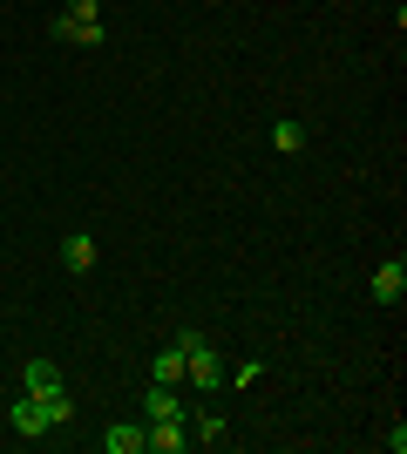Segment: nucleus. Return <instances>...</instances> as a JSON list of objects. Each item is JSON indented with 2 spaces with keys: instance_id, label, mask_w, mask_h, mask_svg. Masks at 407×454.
Returning <instances> with one entry per match:
<instances>
[{
  "instance_id": "8",
  "label": "nucleus",
  "mask_w": 407,
  "mask_h": 454,
  "mask_svg": "<svg viewBox=\"0 0 407 454\" xmlns=\"http://www.w3.org/2000/svg\"><path fill=\"white\" fill-rule=\"evenodd\" d=\"M271 150L299 156V150H306V122H299V115H278V122H271Z\"/></svg>"
},
{
  "instance_id": "6",
  "label": "nucleus",
  "mask_w": 407,
  "mask_h": 454,
  "mask_svg": "<svg viewBox=\"0 0 407 454\" xmlns=\"http://www.w3.org/2000/svg\"><path fill=\"white\" fill-rule=\"evenodd\" d=\"M96 238H89V231H68V238H61V265L68 271H96Z\"/></svg>"
},
{
  "instance_id": "4",
  "label": "nucleus",
  "mask_w": 407,
  "mask_h": 454,
  "mask_svg": "<svg viewBox=\"0 0 407 454\" xmlns=\"http://www.w3.org/2000/svg\"><path fill=\"white\" fill-rule=\"evenodd\" d=\"M367 292H373V305H401V299H407V265H401V258L373 265V285H367Z\"/></svg>"
},
{
  "instance_id": "13",
  "label": "nucleus",
  "mask_w": 407,
  "mask_h": 454,
  "mask_svg": "<svg viewBox=\"0 0 407 454\" xmlns=\"http://www.w3.org/2000/svg\"><path fill=\"white\" fill-rule=\"evenodd\" d=\"M68 14H102V0H68Z\"/></svg>"
},
{
  "instance_id": "10",
  "label": "nucleus",
  "mask_w": 407,
  "mask_h": 454,
  "mask_svg": "<svg viewBox=\"0 0 407 454\" xmlns=\"http://www.w3.org/2000/svg\"><path fill=\"white\" fill-rule=\"evenodd\" d=\"M191 441H204V448H224V441H231V420H224V414H197V420H191Z\"/></svg>"
},
{
  "instance_id": "12",
  "label": "nucleus",
  "mask_w": 407,
  "mask_h": 454,
  "mask_svg": "<svg viewBox=\"0 0 407 454\" xmlns=\"http://www.w3.org/2000/svg\"><path fill=\"white\" fill-rule=\"evenodd\" d=\"M265 380V360H238V373H224V387H258Z\"/></svg>"
},
{
  "instance_id": "11",
  "label": "nucleus",
  "mask_w": 407,
  "mask_h": 454,
  "mask_svg": "<svg viewBox=\"0 0 407 454\" xmlns=\"http://www.w3.org/2000/svg\"><path fill=\"white\" fill-rule=\"evenodd\" d=\"M150 380H156V387H184V353H176V346H163V353L150 360Z\"/></svg>"
},
{
  "instance_id": "5",
  "label": "nucleus",
  "mask_w": 407,
  "mask_h": 454,
  "mask_svg": "<svg viewBox=\"0 0 407 454\" xmlns=\"http://www.w3.org/2000/svg\"><path fill=\"white\" fill-rule=\"evenodd\" d=\"M102 454H143V420H109L102 427Z\"/></svg>"
},
{
  "instance_id": "9",
  "label": "nucleus",
  "mask_w": 407,
  "mask_h": 454,
  "mask_svg": "<svg viewBox=\"0 0 407 454\" xmlns=\"http://www.w3.org/2000/svg\"><path fill=\"white\" fill-rule=\"evenodd\" d=\"M170 414H184V407H176V387H143V420H170Z\"/></svg>"
},
{
  "instance_id": "1",
  "label": "nucleus",
  "mask_w": 407,
  "mask_h": 454,
  "mask_svg": "<svg viewBox=\"0 0 407 454\" xmlns=\"http://www.w3.org/2000/svg\"><path fill=\"white\" fill-rule=\"evenodd\" d=\"M176 353H184V380H191L197 394H217V387H224V373H231V366H224V353H217V340L211 333H197V325H176Z\"/></svg>"
},
{
  "instance_id": "3",
  "label": "nucleus",
  "mask_w": 407,
  "mask_h": 454,
  "mask_svg": "<svg viewBox=\"0 0 407 454\" xmlns=\"http://www.w3.org/2000/svg\"><path fill=\"white\" fill-rule=\"evenodd\" d=\"M55 41H68V48H102V14H55Z\"/></svg>"
},
{
  "instance_id": "7",
  "label": "nucleus",
  "mask_w": 407,
  "mask_h": 454,
  "mask_svg": "<svg viewBox=\"0 0 407 454\" xmlns=\"http://www.w3.org/2000/svg\"><path fill=\"white\" fill-rule=\"evenodd\" d=\"M55 387H61L55 360H27V366H20V394H55Z\"/></svg>"
},
{
  "instance_id": "2",
  "label": "nucleus",
  "mask_w": 407,
  "mask_h": 454,
  "mask_svg": "<svg viewBox=\"0 0 407 454\" xmlns=\"http://www.w3.org/2000/svg\"><path fill=\"white\" fill-rule=\"evenodd\" d=\"M184 448H191V414L143 420V454H184Z\"/></svg>"
}]
</instances>
